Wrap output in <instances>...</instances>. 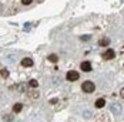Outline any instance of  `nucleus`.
<instances>
[{
    "mask_svg": "<svg viewBox=\"0 0 124 122\" xmlns=\"http://www.w3.org/2000/svg\"><path fill=\"white\" fill-rule=\"evenodd\" d=\"M81 89H83L86 94H91V92H94L96 85H94L91 81H84V82L81 84Z\"/></svg>",
    "mask_w": 124,
    "mask_h": 122,
    "instance_id": "f257e3e1",
    "label": "nucleus"
},
{
    "mask_svg": "<svg viewBox=\"0 0 124 122\" xmlns=\"http://www.w3.org/2000/svg\"><path fill=\"white\" fill-rule=\"evenodd\" d=\"M110 111H111V114H114V115H121L123 107H121L118 102H114V104L110 105Z\"/></svg>",
    "mask_w": 124,
    "mask_h": 122,
    "instance_id": "f03ea898",
    "label": "nucleus"
},
{
    "mask_svg": "<svg viewBox=\"0 0 124 122\" xmlns=\"http://www.w3.org/2000/svg\"><path fill=\"white\" fill-rule=\"evenodd\" d=\"M78 73L77 71H67V74H66V78L69 80V81H77L78 80Z\"/></svg>",
    "mask_w": 124,
    "mask_h": 122,
    "instance_id": "7ed1b4c3",
    "label": "nucleus"
},
{
    "mask_svg": "<svg viewBox=\"0 0 124 122\" xmlns=\"http://www.w3.org/2000/svg\"><path fill=\"white\" fill-rule=\"evenodd\" d=\"M116 57V53H114V50H107L104 54H103V60L108 61V60H113Z\"/></svg>",
    "mask_w": 124,
    "mask_h": 122,
    "instance_id": "20e7f679",
    "label": "nucleus"
},
{
    "mask_svg": "<svg viewBox=\"0 0 124 122\" xmlns=\"http://www.w3.org/2000/svg\"><path fill=\"white\" fill-rule=\"evenodd\" d=\"M80 68H81V71H84V73H90V71H91V62H88V61L81 62Z\"/></svg>",
    "mask_w": 124,
    "mask_h": 122,
    "instance_id": "39448f33",
    "label": "nucleus"
},
{
    "mask_svg": "<svg viewBox=\"0 0 124 122\" xmlns=\"http://www.w3.org/2000/svg\"><path fill=\"white\" fill-rule=\"evenodd\" d=\"M23 67H26V68H29V67H31L33 65V60L30 58V57H26V58H23L22 60V62H20Z\"/></svg>",
    "mask_w": 124,
    "mask_h": 122,
    "instance_id": "423d86ee",
    "label": "nucleus"
},
{
    "mask_svg": "<svg viewBox=\"0 0 124 122\" xmlns=\"http://www.w3.org/2000/svg\"><path fill=\"white\" fill-rule=\"evenodd\" d=\"M104 105H106V99H104V98H99V99L96 101V104H94V107L99 108V109L104 108Z\"/></svg>",
    "mask_w": 124,
    "mask_h": 122,
    "instance_id": "0eeeda50",
    "label": "nucleus"
},
{
    "mask_svg": "<svg viewBox=\"0 0 124 122\" xmlns=\"http://www.w3.org/2000/svg\"><path fill=\"white\" fill-rule=\"evenodd\" d=\"M29 97L31 98V99H36V98H39V91L36 89V88H33V89L29 92Z\"/></svg>",
    "mask_w": 124,
    "mask_h": 122,
    "instance_id": "6e6552de",
    "label": "nucleus"
},
{
    "mask_svg": "<svg viewBox=\"0 0 124 122\" xmlns=\"http://www.w3.org/2000/svg\"><path fill=\"white\" fill-rule=\"evenodd\" d=\"M23 109V104H20V102H17V104H14L13 105V112H20V111Z\"/></svg>",
    "mask_w": 124,
    "mask_h": 122,
    "instance_id": "1a4fd4ad",
    "label": "nucleus"
},
{
    "mask_svg": "<svg viewBox=\"0 0 124 122\" xmlns=\"http://www.w3.org/2000/svg\"><path fill=\"white\" fill-rule=\"evenodd\" d=\"M99 44L101 46V47H107V46L110 44V40H108V38H101V40L99 41Z\"/></svg>",
    "mask_w": 124,
    "mask_h": 122,
    "instance_id": "9d476101",
    "label": "nucleus"
},
{
    "mask_svg": "<svg viewBox=\"0 0 124 122\" xmlns=\"http://www.w3.org/2000/svg\"><path fill=\"white\" fill-rule=\"evenodd\" d=\"M47 60L51 61V62H57V60H59V57H57V54H50L49 57H47Z\"/></svg>",
    "mask_w": 124,
    "mask_h": 122,
    "instance_id": "9b49d317",
    "label": "nucleus"
},
{
    "mask_svg": "<svg viewBox=\"0 0 124 122\" xmlns=\"http://www.w3.org/2000/svg\"><path fill=\"white\" fill-rule=\"evenodd\" d=\"M29 85H30V88H37L39 82L36 81V80H30V81H29Z\"/></svg>",
    "mask_w": 124,
    "mask_h": 122,
    "instance_id": "f8f14e48",
    "label": "nucleus"
},
{
    "mask_svg": "<svg viewBox=\"0 0 124 122\" xmlns=\"http://www.w3.org/2000/svg\"><path fill=\"white\" fill-rule=\"evenodd\" d=\"M0 75H1L3 78H7V77H9V71H7L6 68H3V70L0 71Z\"/></svg>",
    "mask_w": 124,
    "mask_h": 122,
    "instance_id": "ddd939ff",
    "label": "nucleus"
},
{
    "mask_svg": "<svg viewBox=\"0 0 124 122\" xmlns=\"http://www.w3.org/2000/svg\"><path fill=\"white\" fill-rule=\"evenodd\" d=\"M80 40H83V41H88V40H90V36H81L80 37Z\"/></svg>",
    "mask_w": 124,
    "mask_h": 122,
    "instance_id": "4468645a",
    "label": "nucleus"
},
{
    "mask_svg": "<svg viewBox=\"0 0 124 122\" xmlns=\"http://www.w3.org/2000/svg\"><path fill=\"white\" fill-rule=\"evenodd\" d=\"M31 1H33V0H22V3H23V4H26V6H27V4H30Z\"/></svg>",
    "mask_w": 124,
    "mask_h": 122,
    "instance_id": "2eb2a0df",
    "label": "nucleus"
},
{
    "mask_svg": "<svg viewBox=\"0 0 124 122\" xmlns=\"http://www.w3.org/2000/svg\"><path fill=\"white\" fill-rule=\"evenodd\" d=\"M120 97L124 99V88H121V91H120Z\"/></svg>",
    "mask_w": 124,
    "mask_h": 122,
    "instance_id": "dca6fc26",
    "label": "nucleus"
}]
</instances>
